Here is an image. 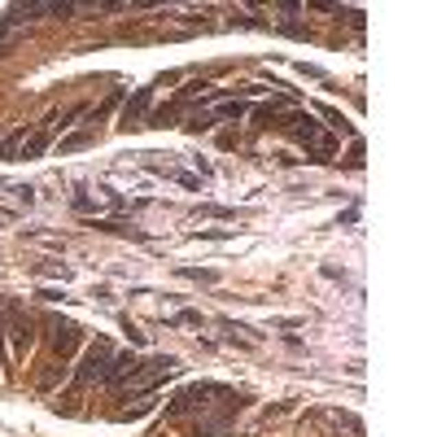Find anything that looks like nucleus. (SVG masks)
<instances>
[{"mask_svg": "<svg viewBox=\"0 0 437 437\" xmlns=\"http://www.w3.org/2000/svg\"><path fill=\"white\" fill-rule=\"evenodd\" d=\"M285 127H289V132H293V136H298L302 145H306L311 162H328V158L337 153V140H333V136H324V132H320V123H315L311 114H293Z\"/></svg>", "mask_w": 437, "mask_h": 437, "instance_id": "1", "label": "nucleus"}, {"mask_svg": "<svg viewBox=\"0 0 437 437\" xmlns=\"http://www.w3.org/2000/svg\"><path fill=\"white\" fill-rule=\"evenodd\" d=\"M110 363H114V346L110 341H97L88 354H84V363H79V372H75V385H92V381H105L110 376Z\"/></svg>", "mask_w": 437, "mask_h": 437, "instance_id": "2", "label": "nucleus"}, {"mask_svg": "<svg viewBox=\"0 0 437 437\" xmlns=\"http://www.w3.org/2000/svg\"><path fill=\"white\" fill-rule=\"evenodd\" d=\"M153 97V88H140L132 101H127V110H123V127H140V114H145V105Z\"/></svg>", "mask_w": 437, "mask_h": 437, "instance_id": "3", "label": "nucleus"}, {"mask_svg": "<svg viewBox=\"0 0 437 437\" xmlns=\"http://www.w3.org/2000/svg\"><path fill=\"white\" fill-rule=\"evenodd\" d=\"M180 276H184V280H197V285H215V280H219V271H202V267H180Z\"/></svg>", "mask_w": 437, "mask_h": 437, "instance_id": "4", "label": "nucleus"}, {"mask_svg": "<svg viewBox=\"0 0 437 437\" xmlns=\"http://www.w3.org/2000/svg\"><path fill=\"white\" fill-rule=\"evenodd\" d=\"M245 114H250V105H245V101H228V105H219V110H215V123H219V118H245Z\"/></svg>", "mask_w": 437, "mask_h": 437, "instance_id": "5", "label": "nucleus"}, {"mask_svg": "<svg viewBox=\"0 0 437 437\" xmlns=\"http://www.w3.org/2000/svg\"><path fill=\"white\" fill-rule=\"evenodd\" d=\"M84 145H92V132H75V136H66V140H62V153H75V149H84Z\"/></svg>", "mask_w": 437, "mask_h": 437, "instance_id": "6", "label": "nucleus"}, {"mask_svg": "<svg viewBox=\"0 0 437 437\" xmlns=\"http://www.w3.org/2000/svg\"><path fill=\"white\" fill-rule=\"evenodd\" d=\"M197 241H232V232L228 228H202V232H197Z\"/></svg>", "mask_w": 437, "mask_h": 437, "instance_id": "7", "label": "nucleus"}, {"mask_svg": "<svg viewBox=\"0 0 437 437\" xmlns=\"http://www.w3.org/2000/svg\"><path fill=\"white\" fill-rule=\"evenodd\" d=\"M167 324H171V328H180V324H202V315H197V311H180V315H171Z\"/></svg>", "mask_w": 437, "mask_h": 437, "instance_id": "8", "label": "nucleus"}, {"mask_svg": "<svg viewBox=\"0 0 437 437\" xmlns=\"http://www.w3.org/2000/svg\"><path fill=\"white\" fill-rule=\"evenodd\" d=\"M202 215H215V219H232L236 210H223V206H202Z\"/></svg>", "mask_w": 437, "mask_h": 437, "instance_id": "9", "label": "nucleus"}]
</instances>
